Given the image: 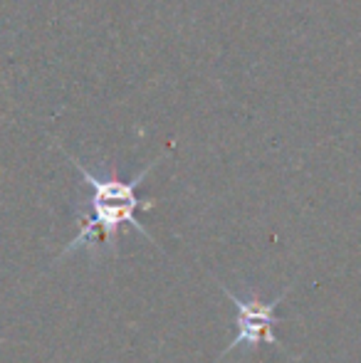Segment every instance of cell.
Here are the masks:
<instances>
[{"instance_id":"obj_1","label":"cell","mask_w":361,"mask_h":363,"mask_svg":"<svg viewBox=\"0 0 361 363\" xmlns=\"http://www.w3.org/2000/svg\"><path fill=\"white\" fill-rule=\"evenodd\" d=\"M164 156L166 153H161L156 161H151L149 166H146L144 171L136 173L131 181H121V178H116V176H94V173L87 171L82 163L72 158L74 166H77V171L82 173L84 183L91 188V218L84 220L82 230H79L77 238H74L72 242L62 250L60 259H62L65 255L74 252V250L84 247L87 240H91V238L99 240L101 247H109L111 252L116 255V235H119L121 225H131L136 233H141L149 242L156 245L154 235H151L134 216L139 208H146V211L154 208L156 201H146V203L139 201V198H136V188H139V183L144 181V178L149 176L156 166H159V161Z\"/></svg>"},{"instance_id":"obj_2","label":"cell","mask_w":361,"mask_h":363,"mask_svg":"<svg viewBox=\"0 0 361 363\" xmlns=\"http://www.w3.org/2000/svg\"><path fill=\"white\" fill-rule=\"evenodd\" d=\"M218 287L223 289L226 296H231V301L238 309V336H235V341H231V344L226 346V351L218 356V361H221L226 354H231V351H235L238 346L257 349L260 344H272V346H277V349H284V346L279 344L277 336H274V324H277L274 309L287 299V294L292 291V287L279 291L272 301H260L257 296H245V299H243V296H238L235 291L228 289L223 282H218Z\"/></svg>"}]
</instances>
